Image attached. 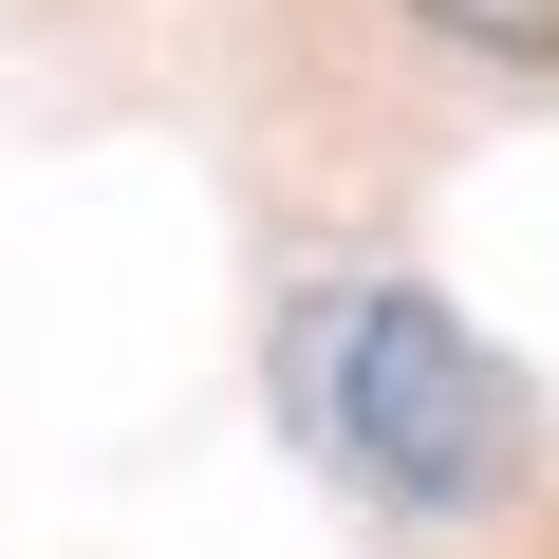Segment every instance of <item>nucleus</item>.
Masks as SVG:
<instances>
[{"label":"nucleus","instance_id":"f03ea898","mask_svg":"<svg viewBox=\"0 0 559 559\" xmlns=\"http://www.w3.org/2000/svg\"><path fill=\"white\" fill-rule=\"evenodd\" d=\"M429 38H466V57H522V75H559V0H411Z\"/></svg>","mask_w":559,"mask_h":559},{"label":"nucleus","instance_id":"f257e3e1","mask_svg":"<svg viewBox=\"0 0 559 559\" xmlns=\"http://www.w3.org/2000/svg\"><path fill=\"white\" fill-rule=\"evenodd\" d=\"M280 392H299V429L411 503V522H485L522 485V373L429 299V280H355V299H299V355H280Z\"/></svg>","mask_w":559,"mask_h":559}]
</instances>
